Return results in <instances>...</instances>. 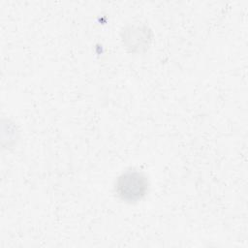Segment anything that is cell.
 Returning a JSON list of instances; mask_svg holds the SVG:
<instances>
[{"label": "cell", "instance_id": "cell-1", "mask_svg": "<svg viewBox=\"0 0 248 248\" xmlns=\"http://www.w3.org/2000/svg\"><path fill=\"white\" fill-rule=\"evenodd\" d=\"M148 189V180L145 175L137 170H128L122 173L116 181L115 191L124 201L136 202L145 196Z\"/></svg>", "mask_w": 248, "mask_h": 248}]
</instances>
